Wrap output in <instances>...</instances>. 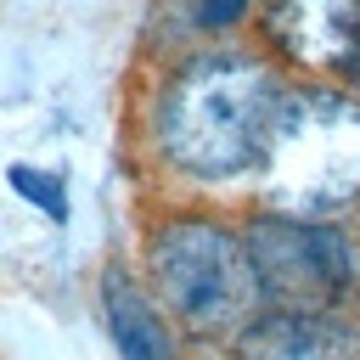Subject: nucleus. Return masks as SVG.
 I'll return each mask as SVG.
<instances>
[{"mask_svg":"<svg viewBox=\"0 0 360 360\" xmlns=\"http://www.w3.org/2000/svg\"><path fill=\"white\" fill-rule=\"evenodd\" d=\"M11 186H17V191H28V197H39V202H51V214L62 219V191H56V174H34V169H11Z\"/></svg>","mask_w":360,"mask_h":360,"instance_id":"6e6552de","label":"nucleus"},{"mask_svg":"<svg viewBox=\"0 0 360 360\" xmlns=\"http://www.w3.org/2000/svg\"><path fill=\"white\" fill-rule=\"evenodd\" d=\"M146 270L169 315L191 338H225L248 332L259 315V270L248 253V236H236L214 214H174L146 242Z\"/></svg>","mask_w":360,"mask_h":360,"instance_id":"f03ea898","label":"nucleus"},{"mask_svg":"<svg viewBox=\"0 0 360 360\" xmlns=\"http://www.w3.org/2000/svg\"><path fill=\"white\" fill-rule=\"evenodd\" d=\"M264 39L315 73L360 68V0H276L264 11Z\"/></svg>","mask_w":360,"mask_h":360,"instance_id":"39448f33","label":"nucleus"},{"mask_svg":"<svg viewBox=\"0 0 360 360\" xmlns=\"http://www.w3.org/2000/svg\"><path fill=\"white\" fill-rule=\"evenodd\" d=\"M101 315H107V332L124 360H174V338H169L163 315L152 309V298L141 292V281L124 264H107V276H101Z\"/></svg>","mask_w":360,"mask_h":360,"instance_id":"0eeeda50","label":"nucleus"},{"mask_svg":"<svg viewBox=\"0 0 360 360\" xmlns=\"http://www.w3.org/2000/svg\"><path fill=\"white\" fill-rule=\"evenodd\" d=\"M281 96L287 84L264 56L202 51L163 84L152 107V141L163 163L191 180H236L264 163Z\"/></svg>","mask_w":360,"mask_h":360,"instance_id":"f257e3e1","label":"nucleus"},{"mask_svg":"<svg viewBox=\"0 0 360 360\" xmlns=\"http://www.w3.org/2000/svg\"><path fill=\"white\" fill-rule=\"evenodd\" d=\"M259 174L276 214L309 219L354 202L360 197V101L326 84L287 90Z\"/></svg>","mask_w":360,"mask_h":360,"instance_id":"7ed1b4c3","label":"nucleus"},{"mask_svg":"<svg viewBox=\"0 0 360 360\" xmlns=\"http://www.w3.org/2000/svg\"><path fill=\"white\" fill-rule=\"evenodd\" d=\"M242 236L270 309L332 315V304L354 287V248L338 225L298 219V214H259Z\"/></svg>","mask_w":360,"mask_h":360,"instance_id":"20e7f679","label":"nucleus"},{"mask_svg":"<svg viewBox=\"0 0 360 360\" xmlns=\"http://www.w3.org/2000/svg\"><path fill=\"white\" fill-rule=\"evenodd\" d=\"M248 11V0H197V22L202 28H225V22H236Z\"/></svg>","mask_w":360,"mask_h":360,"instance_id":"1a4fd4ad","label":"nucleus"},{"mask_svg":"<svg viewBox=\"0 0 360 360\" xmlns=\"http://www.w3.org/2000/svg\"><path fill=\"white\" fill-rule=\"evenodd\" d=\"M236 360H360V326L338 315L270 309L236 332Z\"/></svg>","mask_w":360,"mask_h":360,"instance_id":"423d86ee","label":"nucleus"}]
</instances>
